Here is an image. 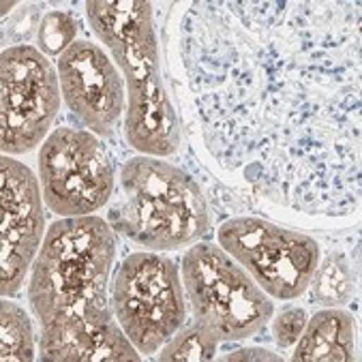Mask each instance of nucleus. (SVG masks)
Listing matches in <instances>:
<instances>
[{"label":"nucleus","mask_w":362,"mask_h":362,"mask_svg":"<svg viewBox=\"0 0 362 362\" xmlns=\"http://www.w3.org/2000/svg\"><path fill=\"white\" fill-rule=\"evenodd\" d=\"M221 360H272V362H276V360H281V356H276L268 349H262V347H245V349L230 351Z\"/></svg>","instance_id":"19"},{"label":"nucleus","mask_w":362,"mask_h":362,"mask_svg":"<svg viewBox=\"0 0 362 362\" xmlns=\"http://www.w3.org/2000/svg\"><path fill=\"white\" fill-rule=\"evenodd\" d=\"M0 148L26 155L47 139L60 112L58 69L35 45H9L0 56Z\"/></svg>","instance_id":"9"},{"label":"nucleus","mask_w":362,"mask_h":362,"mask_svg":"<svg viewBox=\"0 0 362 362\" xmlns=\"http://www.w3.org/2000/svg\"><path fill=\"white\" fill-rule=\"evenodd\" d=\"M180 60L208 155L272 204H360V5L191 3Z\"/></svg>","instance_id":"1"},{"label":"nucleus","mask_w":362,"mask_h":362,"mask_svg":"<svg viewBox=\"0 0 362 362\" xmlns=\"http://www.w3.org/2000/svg\"><path fill=\"white\" fill-rule=\"evenodd\" d=\"M180 276L193 320L219 341L259 334L274 313L270 296L219 245L195 243L182 255Z\"/></svg>","instance_id":"5"},{"label":"nucleus","mask_w":362,"mask_h":362,"mask_svg":"<svg viewBox=\"0 0 362 362\" xmlns=\"http://www.w3.org/2000/svg\"><path fill=\"white\" fill-rule=\"evenodd\" d=\"M80 22L66 13V11H47L41 16L39 30H37V43L39 49L49 56H62L66 47H71L78 41Z\"/></svg>","instance_id":"16"},{"label":"nucleus","mask_w":362,"mask_h":362,"mask_svg":"<svg viewBox=\"0 0 362 362\" xmlns=\"http://www.w3.org/2000/svg\"><path fill=\"white\" fill-rule=\"evenodd\" d=\"M219 339L204 324L193 322L172 334L159 349L161 362H208L214 358Z\"/></svg>","instance_id":"15"},{"label":"nucleus","mask_w":362,"mask_h":362,"mask_svg":"<svg viewBox=\"0 0 362 362\" xmlns=\"http://www.w3.org/2000/svg\"><path fill=\"white\" fill-rule=\"evenodd\" d=\"M39 182L45 206L66 219L103 208L116 187V170L99 135L60 127L39 151Z\"/></svg>","instance_id":"8"},{"label":"nucleus","mask_w":362,"mask_h":362,"mask_svg":"<svg viewBox=\"0 0 362 362\" xmlns=\"http://www.w3.org/2000/svg\"><path fill=\"white\" fill-rule=\"evenodd\" d=\"M219 247L236 259L270 298H300L317 270L320 243L262 216H236L216 230Z\"/></svg>","instance_id":"7"},{"label":"nucleus","mask_w":362,"mask_h":362,"mask_svg":"<svg viewBox=\"0 0 362 362\" xmlns=\"http://www.w3.org/2000/svg\"><path fill=\"white\" fill-rule=\"evenodd\" d=\"M13 7H16V3H5V5H3V18H7L9 9H13Z\"/></svg>","instance_id":"20"},{"label":"nucleus","mask_w":362,"mask_h":362,"mask_svg":"<svg viewBox=\"0 0 362 362\" xmlns=\"http://www.w3.org/2000/svg\"><path fill=\"white\" fill-rule=\"evenodd\" d=\"M116 232L101 216H66L45 232L28 281L41 360L137 362L107 296Z\"/></svg>","instance_id":"2"},{"label":"nucleus","mask_w":362,"mask_h":362,"mask_svg":"<svg viewBox=\"0 0 362 362\" xmlns=\"http://www.w3.org/2000/svg\"><path fill=\"white\" fill-rule=\"evenodd\" d=\"M116 322L139 354H155L185 326L187 300L180 268L155 251L127 255L110 283Z\"/></svg>","instance_id":"6"},{"label":"nucleus","mask_w":362,"mask_h":362,"mask_svg":"<svg viewBox=\"0 0 362 362\" xmlns=\"http://www.w3.org/2000/svg\"><path fill=\"white\" fill-rule=\"evenodd\" d=\"M307 311L303 307H289L285 311H281L274 320H272V326H270V332H272V341L281 347V349H287L292 347L303 330H305V324H307Z\"/></svg>","instance_id":"17"},{"label":"nucleus","mask_w":362,"mask_h":362,"mask_svg":"<svg viewBox=\"0 0 362 362\" xmlns=\"http://www.w3.org/2000/svg\"><path fill=\"white\" fill-rule=\"evenodd\" d=\"M107 223L146 251H178L210 232V208L199 185L178 165L139 155L118 172Z\"/></svg>","instance_id":"4"},{"label":"nucleus","mask_w":362,"mask_h":362,"mask_svg":"<svg viewBox=\"0 0 362 362\" xmlns=\"http://www.w3.org/2000/svg\"><path fill=\"white\" fill-rule=\"evenodd\" d=\"M292 354L294 362H351L356 358V324L351 313L330 307L307 320Z\"/></svg>","instance_id":"12"},{"label":"nucleus","mask_w":362,"mask_h":362,"mask_svg":"<svg viewBox=\"0 0 362 362\" xmlns=\"http://www.w3.org/2000/svg\"><path fill=\"white\" fill-rule=\"evenodd\" d=\"M39 22H41V18H39V11H37L35 5L22 7L16 13V18L3 26V41L9 39V35H11L13 45H28L33 33L39 30Z\"/></svg>","instance_id":"18"},{"label":"nucleus","mask_w":362,"mask_h":362,"mask_svg":"<svg viewBox=\"0 0 362 362\" xmlns=\"http://www.w3.org/2000/svg\"><path fill=\"white\" fill-rule=\"evenodd\" d=\"M62 99L74 118L99 137L116 135L124 112V78L105 49L88 39H78L58 56Z\"/></svg>","instance_id":"11"},{"label":"nucleus","mask_w":362,"mask_h":362,"mask_svg":"<svg viewBox=\"0 0 362 362\" xmlns=\"http://www.w3.org/2000/svg\"><path fill=\"white\" fill-rule=\"evenodd\" d=\"M0 257L3 298L16 296L45 238L43 191L35 172L9 155L0 159Z\"/></svg>","instance_id":"10"},{"label":"nucleus","mask_w":362,"mask_h":362,"mask_svg":"<svg viewBox=\"0 0 362 362\" xmlns=\"http://www.w3.org/2000/svg\"><path fill=\"white\" fill-rule=\"evenodd\" d=\"M84 9L127 82L129 146L148 157L176 155L182 146V124L163 78L153 5L146 0H88Z\"/></svg>","instance_id":"3"},{"label":"nucleus","mask_w":362,"mask_h":362,"mask_svg":"<svg viewBox=\"0 0 362 362\" xmlns=\"http://www.w3.org/2000/svg\"><path fill=\"white\" fill-rule=\"evenodd\" d=\"M0 358L5 362L35 360V330L28 313L7 298L0 303Z\"/></svg>","instance_id":"14"},{"label":"nucleus","mask_w":362,"mask_h":362,"mask_svg":"<svg viewBox=\"0 0 362 362\" xmlns=\"http://www.w3.org/2000/svg\"><path fill=\"white\" fill-rule=\"evenodd\" d=\"M311 300L324 307H343L354 298L356 276L341 253H330L311 279Z\"/></svg>","instance_id":"13"}]
</instances>
